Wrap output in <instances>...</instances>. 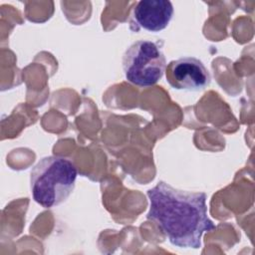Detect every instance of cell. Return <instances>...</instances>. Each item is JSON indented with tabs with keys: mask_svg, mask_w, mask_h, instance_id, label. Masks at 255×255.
Returning a JSON list of instances; mask_svg holds the SVG:
<instances>
[{
	"mask_svg": "<svg viewBox=\"0 0 255 255\" xmlns=\"http://www.w3.org/2000/svg\"><path fill=\"white\" fill-rule=\"evenodd\" d=\"M147 197L146 218L157 224L173 246L198 249L202 234L215 229L208 217L204 192L180 190L159 181L147 190Z\"/></svg>",
	"mask_w": 255,
	"mask_h": 255,
	"instance_id": "6da1fadb",
	"label": "cell"
},
{
	"mask_svg": "<svg viewBox=\"0 0 255 255\" xmlns=\"http://www.w3.org/2000/svg\"><path fill=\"white\" fill-rule=\"evenodd\" d=\"M77 176L78 169L71 159L58 155L43 157L31 170L34 200L44 208L60 205L73 192Z\"/></svg>",
	"mask_w": 255,
	"mask_h": 255,
	"instance_id": "7a4b0ae2",
	"label": "cell"
},
{
	"mask_svg": "<svg viewBox=\"0 0 255 255\" xmlns=\"http://www.w3.org/2000/svg\"><path fill=\"white\" fill-rule=\"evenodd\" d=\"M123 71L126 79L138 87L155 85L166 68L165 57L159 46L148 40L132 43L123 56Z\"/></svg>",
	"mask_w": 255,
	"mask_h": 255,
	"instance_id": "3957f363",
	"label": "cell"
},
{
	"mask_svg": "<svg viewBox=\"0 0 255 255\" xmlns=\"http://www.w3.org/2000/svg\"><path fill=\"white\" fill-rule=\"evenodd\" d=\"M164 73L167 83L176 90L198 92L211 82V76L204 64L194 57H182L171 61Z\"/></svg>",
	"mask_w": 255,
	"mask_h": 255,
	"instance_id": "277c9868",
	"label": "cell"
},
{
	"mask_svg": "<svg viewBox=\"0 0 255 255\" xmlns=\"http://www.w3.org/2000/svg\"><path fill=\"white\" fill-rule=\"evenodd\" d=\"M173 16V6L168 0H141L131 10L129 24L132 31L143 29L159 32L165 29Z\"/></svg>",
	"mask_w": 255,
	"mask_h": 255,
	"instance_id": "5b68a950",
	"label": "cell"
}]
</instances>
